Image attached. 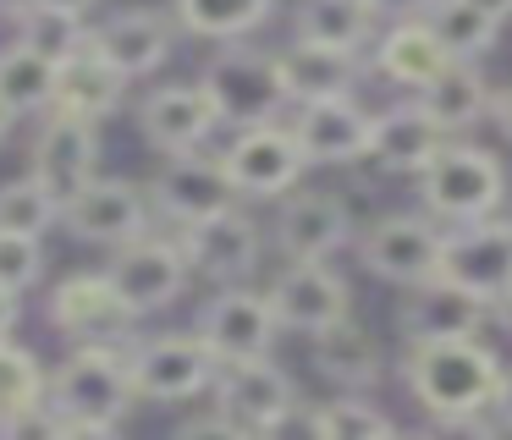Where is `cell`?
Returning <instances> with one entry per match:
<instances>
[{
    "label": "cell",
    "instance_id": "1",
    "mask_svg": "<svg viewBox=\"0 0 512 440\" xmlns=\"http://www.w3.org/2000/svg\"><path fill=\"white\" fill-rule=\"evenodd\" d=\"M402 380L430 418H479L496 413L507 369L485 341H419L402 358Z\"/></svg>",
    "mask_w": 512,
    "mask_h": 440
},
{
    "label": "cell",
    "instance_id": "2",
    "mask_svg": "<svg viewBox=\"0 0 512 440\" xmlns=\"http://www.w3.org/2000/svg\"><path fill=\"white\" fill-rule=\"evenodd\" d=\"M419 204L424 215L446 220V226H474V220H496L507 204V165L501 154L479 149L468 138H452L419 176Z\"/></svg>",
    "mask_w": 512,
    "mask_h": 440
},
{
    "label": "cell",
    "instance_id": "3",
    "mask_svg": "<svg viewBox=\"0 0 512 440\" xmlns=\"http://www.w3.org/2000/svg\"><path fill=\"white\" fill-rule=\"evenodd\" d=\"M133 402V341L127 347H78L50 374V407L67 424H116Z\"/></svg>",
    "mask_w": 512,
    "mask_h": 440
},
{
    "label": "cell",
    "instance_id": "4",
    "mask_svg": "<svg viewBox=\"0 0 512 440\" xmlns=\"http://www.w3.org/2000/svg\"><path fill=\"white\" fill-rule=\"evenodd\" d=\"M199 83L210 88L221 121L237 132L270 127V121H281V110L292 105L287 77H281V55L254 50V44H226V50L204 66Z\"/></svg>",
    "mask_w": 512,
    "mask_h": 440
},
{
    "label": "cell",
    "instance_id": "5",
    "mask_svg": "<svg viewBox=\"0 0 512 440\" xmlns=\"http://www.w3.org/2000/svg\"><path fill=\"white\" fill-rule=\"evenodd\" d=\"M221 358L199 330H166V336L133 341V391L138 402H193L215 391Z\"/></svg>",
    "mask_w": 512,
    "mask_h": 440
},
{
    "label": "cell",
    "instance_id": "6",
    "mask_svg": "<svg viewBox=\"0 0 512 440\" xmlns=\"http://www.w3.org/2000/svg\"><path fill=\"white\" fill-rule=\"evenodd\" d=\"M358 259L369 275L391 286H430L446 275V226H435L430 215H380L358 242Z\"/></svg>",
    "mask_w": 512,
    "mask_h": 440
},
{
    "label": "cell",
    "instance_id": "7",
    "mask_svg": "<svg viewBox=\"0 0 512 440\" xmlns=\"http://www.w3.org/2000/svg\"><path fill=\"white\" fill-rule=\"evenodd\" d=\"M50 330L72 347H127L133 341V314L105 281V270H83L50 292Z\"/></svg>",
    "mask_w": 512,
    "mask_h": 440
},
{
    "label": "cell",
    "instance_id": "8",
    "mask_svg": "<svg viewBox=\"0 0 512 440\" xmlns=\"http://www.w3.org/2000/svg\"><path fill=\"white\" fill-rule=\"evenodd\" d=\"M221 160H226V171H232L243 198H292L303 171H309V154H303L292 121H270V127L237 132Z\"/></svg>",
    "mask_w": 512,
    "mask_h": 440
},
{
    "label": "cell",
    "instance_id": "9",
    "mask_svg": "<svg viewBox=\"0 0 512 440\" xmlns=\"http://www.w3.org/2000/svg\"><path fill=\"white\" fill-rule=\"evenodd\" d=\"M199 336L210 341L221 369L226 363L270 358V347H276V336H281L276 303H270V292H254V286H221L199 314Z\"/></svg>",
    "mask_w": 512,
    "mask_h": 440
},
{
    "label": "cell",
    "instance_id": "10",
    "mask_svg": "<svg viewBox=\"0 0 512 440\" xmlns=\"http://www.w3.org/2000/svg\"><path fill=\"white\" fill-rule=\"evenodd\" d=\"M188 275L193 270H188L182 242H166V237H138V242H127V248H116L111 264H105V281L116 286V297L127 303L133 319L160 314L166 303H177Z\"/></svg>",
    "mask_w": 512,
    "mask_h": 440
},
{
    "label": "cell",
    "instance_id": "11",
    "mask_svg": "<svg viewBox=\"0 0 512 440\" xmlns=\"http://www.w3.org/2000/svg\"><path fill=\"white\" fill-rule=\"evenodd\" d=\"M237 182L226 171V160H204V154H182V160H166L155 176H149V204L155 215H166L171 226H199V220H215L226 209H237Z\"/></svg>",
    "mask_w": 512,
    "mask_h": 440
},
{
    "label": "cell",
    "instance_id": "12",
    "mask_svg": "<svg viewBox=\"0 0 512 440\" xmlns=\"http://www.w3.org/2000/svg\"><path fill=\"white\" fill-rule=\"evenodd\" d=\"M149 215H155V204H149L144 187L122 182V176H94V182L67 204V220H61V226L78 242H89V248L116 253V248H127V242L149 237Z\"/></svg>",
    "mask_w": 512,
    "mask_h": 440
},
{
    "label": "cell",
    "instance_id": "13",
    "mask_svg": "<svg viewBox=\"0 0 512 440\" xmlns=\"http://www.w3.org/2000/svg\"><path fill=\"white\" fill-rule=\"evenodd\" d=\"M215 127H221V110H215V99L204 83H166L138 105V132H144V143L160 149L166 160L199 154Z\"/></svg>",
    "mask_w": 512,
    "mask_h": 440
},
{
    "label": "cell",
    "instance_id": "14",
    "mask_svg": "<svg viewBox=\"0 0 512 440\" xmlns=\"http://www.w3.org/2000/svg\"><path fill=\"white\" fill-rule=\"evenodd\" d=\"M446 281L496 308L512 292V220L446 226Z\"/></svg>",
    "mask_w": 512,
    "mask_h": 440
},
{
    "label": "cell",
    "instance_id": "15",
    "mask_svg": "<svg viewBox=\"0 0 512 440\" xmlns=\"http://www.w3.org/2000/svg\"><path fill=\"white\" fill-rule=\"evenodd\" d=\"M270 303H276L281 330H298V336H320V330L353 319V292L331 264H287V270L270 281Z\"/></svg>",
    "mask_w": 512,
    "mask_h": 440
},
{
    "label": "cell",
    "instance_id": "16",
    "mask_svg": "<svg viewBox=\"0 0 512 440\" xmlns=\"http://www.w3.org/2000/svg\"><path fill=\"white\" fill-rule=\"evenodd\" d=\"M182 253H188V270L204 275L215 286H243L248 275L259 270V226L248 209H226L215 220H199V226L182 231Z\"/></svg>",
    "mask_w": 512,
    "mask_h": 440
},
{
    "label": "cell",
    "instance_id": "17",
    "mask_svg": "<svg viewBox=\"0 0 512 440\" xmlns=\"http://www.w3.org/2000/svg\"><path fill=\"white\" fill-rule=\"evenodd\" d=\"M347 237H353V215H347L342 193L298 187L292 198H281L276 248L287 253V264H325Z\"/></svg>",
    "mask_w": 512,
    "mask_h": 440
},
{
    "label": "cell",
    "instance_id": "18",
    "mask_svg": "<svg viewBox=\"0 0 512 440\" xmlns=\"http://www.w3.org/2000/svg\"><path fill=\"white\" fill-rule=\"evenodd\" d=\"M94 165H100V127L50 110V121L34 138V154H28V176L45 182L61 204H72L94 182Z\"/></svg>",
    "mask_w": 512,
    "mask_h": 440
},
{
    "label": "cell",
    "instance_id": "19",
    "mask_svg": "<svg viewBox=\"0 0 512 440\" xmlns=\"http://www.w3.org/2000/svg\"><path fill=\"white\" fill-rule=\"evenodd\" d=\"M397 319H402L408 347H419V341H479L485 325L496 319V308L441 275V281H430V286H413Z\"/></svg>",
    "mask_w": 512,
    "mask_h": 440
},
{
    "label": "cell",
    "instance_id": "20",
    "mask_svg": "<svg viewBox=\"0 0 512 440\" xmlns=\"http://www.w3.org/2000/svg\"><path fill=\"white\" fill-rule=\"evenodd\" d=\"M292 132H298L309 165H358V160H369V132H375V116H369L353 94L314 99V105H298Z\"/></svg>",
    "mask_w": 512,
    "mask_h": 440
},
{
    "label": "cell",
    "instance_id": "21",
    "mask_svg": "<svg viewBox=\"0 0 512 440\" xmlns=\"http://www.w3.org/2000/svg\"><path fill=\"white\" fill-rule=\"evenodd\" d=\"M446 132L424 116L419 99H397V105L375 110V132H369V160L391 176H413L419 182L430 171V160L446 149Z\"/></svg>",
    "mask_w": 512,
    "mask_h": 440
},
{
    "label": "cell",
    "instance_id": "22",
    "mask_svg": "<svg viewBox=\"0 0 512 440\" xmlns=\"http://www.w3.org/2000/svg\"><path fill=\"white\" fill-rule=\"evenodd\" d=\"M215 402H221L226 418H237L243 429H265L270 418H281L292 402H298V385L281 369L276 358H254V363H226L221 380H215Z\"/></svg>",
    "mask_w": 512,
    "mask_h": 440
},
{
    "label": "cell",
    "instance_id": "23",
    "mask_svg": "<svg viewBox=\"0 0 512 440\" xmlns=\"http://www.w3.org/2000/svg\"><path fill=\"white\" fill-rule=\"evenodd\" d=\"M94 50L116 66V72L133 83V77H149L171 61V22L149 6H133V11H116L94 28Z\"/></svg>",
    "mask_w": 512,
    "mask_h": 440
},
{
    "label": "cell",
    "instance_id": "24",
    "mask_svg": "<svg viewBox=\"0 0 512 440\" xmlns=\"http://www.w3.org/2000/svg\"><path fill=\"white\" fill-rule=\"evenodd\" d=\"M281 55V77H287L292 105H314V99H342L353 94L364 55L358 50H336V44H314V39H292Z\"/></svg>",
    "mask_w": 512,
    "mask_h": 440
},
{
    "label": "cell",
    "instance_id": "25",
    "mask_svg": "<svg viewBox=\"0 0 512 440\" xmlns=\"http://www.w3.org/2000/svg\"><path fill=\"white\" fill-rule=\"evenodd\" d=\"M446 66H452V55H446V44L430 33V22H424V17H408V22L380 28V39H375V72L391 77L397 88L419 94V88H430Z\"/></svg>",
    "mask_w": 512,
    "mask_h": 440
},
{
    "label": "cell",
    "instance_id": "26",
    "mask_svg": "<svg viewBox=\"0 0 512 440\" xmlns=\"http://www.w3.org/2000/svg\"><path fill=\"white\" fill-rule=\"evenodd\" d=\"M127 99V77L105 61L100 50H78L72 61H61V83H56V116H78V121H111Z\"/></svg>",
    "mask_w": 512,
    "mask_h": 440
},
{
    "label": "cell",
    "instance_id": "27",
    "mask_svg": "<svg viewBox=\"0 0 512 440\" xmlns=\"http://www.w3.org/2000/svg\"><path fill=\"white\" fill-rule=\"evenodd\" d=\"M314 369H320L336 391H369V385H380V374H386V352H380V341L369 325L342 319V325L314 336Z\"/></svg>",
    "mask_w": 512,
    "mask_h": 440
},
{
    "label": "cell",
    "instance_id": "28",
    "mask_svg": "<svg viewBox=\"0 0 512 440\" xmlns=\"http://www.w3.org/2000/svg\"><path fill=\"white\" fill-rule=\"evenodd\" d=\"M413 99H419L424 116H430L446 138H452V132H468L474 121H485V116H496V88H490L485 72L468 66V61H452L430 88H419Z\"/></svg>",
    "mask_w": 512,
    "mask_h": 440
},
{
    "label": "cell",
    "instance_id": "29",
    "mask_svg": "<svg viewBox=\"0 0 512 440\" xmlns=\"http://www.w3.org/2000/svg\"><path fill=\"white\" fill-rule=\"evenodd\" d=\"M292 39L336 44V50H364L380 39V6L375 0H303Z\"/></svg>",
    "mask_w": 512,
    "mask_h": 440
},
{
    "label": "cell",
    "instance_id": "30",
    "mask_svg": "<svg viewBox=\"0 0 512 440\" xmlns=\"http://www.w3.org/2000/svg\"><path fill=\"white\" fill-rule=\"evenodd\" d=\"M177 28L204 44H243L276 11V0H171Z\"/></svg>",
    "mask_w": 512,
    "mask_h": 440
},
{
    "label": "cell",
    "instance_id": "31",
    "mask_svg": "<svg viewBox=\"0 0 512 440\" xmlns=\"http://www.w3.org/2000/svg\"><path fill=\"white\" fill-rule=\"evenodd\" d=\"M56 83H61V66L45 61L39 50L28 44H6L0 50V99L17 121L39 116V110H56Z\"/></svg>",
    "mask_w": 512,
    "mask_h": 440
},
{
    "label": "cell",
    "instance_id": "32",
    "mask_svg": "<svg viewBox=\"0 0 512 440\" xmlns=\"http://www.w3.org/2000/svg\"><path fill=\"white\" fill-rule=\"evenodd\" d=\"M424 22H430V33L446 44V55H452V61H468V66H474L479 55H490L501 39V22L485 17L474 0H430V6H424Z\"/></svg>",
    "mask_w": 512,
    "mask_h": 440
},
{
    "label": "cell",
    "instance_id": "33",
    "mask_svg": "<svg viewBox=\"0 0 512 440\" xmlns=\"http://www.w3.org/2000/svg\"><path fill=\"white\" fill-rule=\"evenodd\" d=\"M61 220H67V204H61L45 182H34V176H17V182L0 187V231L45 242Z\"/></svg>",
    "mask_w": 512,
    "mask_h": 440
},
{
    "label": "cell",
    "instance_id": "34",
    "mask_svg": "<svg viewBox=\"0 0 512 440\" xmlns=\"http://www.w3.org/2000/svg\"><path fill=\"white\" fill-rule=\"evenodd\" d=\"M94 28H83V17H72V11H56V6H34L23 22H17V44H28V50H39L45 61H72L78 50H89Z\"/></svg>",
    "mask_w": 512,
    "mask_h": 440
},
{
    "label": "cell",
    "instance_id": "35",
    "mask_svg": "<svg viewBox=\"0 0 512 440\" xmlns=\"http://www.w3.org/2000/svg\"><path fill=\"white\" fill-rule=\"evenodd\" d=\"M39 402H50V380H45V369H39L34 347L0 341V424L28 413V407H39Z\"/></svg>",
    "mask_w": 512,
    "mask_h": 440
},
{
    "label": "cell",
    "instance_id": "36",
    "mask_svg": "<svg viewBox=\"0 0 512 440\" xmlns=\"http://www.w3.org/2000/svg\"><path fill=\"white\" fill-rule=\"evenodd\" d=\"M325 429H331V440H380L391 429V418L380 413L369 396L347 391V396H336V402H325Z\"/></svg>",
    "mask_w": 512,
    "mask_h": 440
},
{
    "label": "cell",
    "instance_id": "37",
    "mask_svg": "<svg viewBox=\"0 0 512 440\" xmlns=\"http://www.w3.org/2000/svg\"><path fill=\"white\" fill-rule=\"evenodd\" d=\"M39 275H45V242L0 231V286L23 297L28 286H39Z\"/></svg>",
    "mask_w": 512,
    "mask_h": 440
},
{
    "label": "cell",
    "instance_id": "38",
    "mask_svg": "<svg viewBox=\"0 0 512 440\" xmlns=\"http://www.w3.org/2000/svg\"><path fill=\"white\" fill-rule=\"evenodd\" d=\"M254 440H331V429H325V407H314V402L298 396V402H292L281 418H270Z\"/></svg>",
    "mask_w": 512,
    "mask_h": 440
},
{
    "label": "cell",
    "instance_id": "39",
    "mask_svg": "<svg viewBox=\"0 0 512 440\" xmlns=\"http://www.w3.org/2000/svg\"><path fill=\"white\" fill-rule=\"evenodd\" d=\"M61 435H67V418L50 402H39V407H28V413L0 424V440H61Z\"/></svg>",
    "mask_w": 512,
    "mask_h": 440
},
{
    "label": "cell",
    "instance_id": "40",
    "mask_svg": "<svg viewBox=\"0 0 512 440\" xmlns=\"http://www.w3.org/2000/svg\"><path fill=\"white\" fill-rule=\"evenodd\" d=\"M419 440H507V429L496 424V418H430V424L419 429Z\"/></svg>",
    "mask_w": 512,
    "mask_h": 440
},
{
    "label": "cell",
    "instance_id": "41",
    "mask_svg": "<svg viewBox=\"0 0 512 440\" xmlns=\"http://www.w3.org/2000/svg\"><path fill=\"white\" fill-rule=\"evenodd\" d=\"M177 440H254V429H243L237 418H226V413H210V418H193V424H182Z\"/></svg>",
    "mask_w": 512,
    "mask_h": 440
},
{
    "label": "cell",
    "instance_id": "42",
    "mask_svg": "<svg viewBox=\"0 0 512 440\" xmlns=\"http://www.w3.org/2000/svg\"><path fill=\"white\" fill-rule=\"evenodd\" d=\"M23 325V297L0 286V341H12V330Z\"/></svg>",
    "mask_w": 512,
    "mask_h": 440
},
{
    "label": "cell",
    "instance_id": "43",
    "mask_svg": "<svg viewBox=\"0 0 512 440\" xmlns=\"http://www.w3.org/2000/svg\"><path fill=\"white\" fill-rule=\"evenodd\" d=\"M375 6H380V17L408 22V17H424V6H430V0H375Z\"/></svg>",
    "mask_w": 512,
    "mask_h": 440
},
{
    "label": "cell",
    "instance_id": "44",
    "mask_svg": "<svg viewBox=\"0 0 512 440\" xmlns=\"http://www.w3.org/2000/svg\"><path fill=\"white\" fill-rule=\"evenodd\" d=\"M61 440H122V429L116 424H67Z\"/></svg>",
    "mask_w": 512,
    "mask_h": 440
},
{
    "label": "cell",
    "instance_id": "45",
    "mask_svg": "<svg viewBox=\"0 0 512 440\" xmlns=\"http://www.w3.org/2000/svg\"><path fill=\"white\" fill-rule=\"evenodd\" d=\"M496 424L512 435V369H507V380H501V396H496Z\"/></svg>",
    "mask_w": 512,
    "mask_h": 440
},
{
    "label": "cell",
    "instance_id": "46",
    "mask_svg": "<svg viewBox=\"0 0 512 440\" xmlns=\"http://www.w3.org/2000/svg\"><path fill=\"white\" fill-rule=\"evenodd\" d=\"M496 127H501V132H507V138H512V83H507V88H501V94H496Z\"/></svg>",
    "mask_w": 512,
    "mask_h": 440
},
{
    "label": "cell",
    "instance_id": "47",
    "mask_svg": "<svg viewBox=\"0 0 512 440\" xmlns=\"http://www.w3.org/2000/svg\"><path fill=\"white\" fill-rule=\"evenodd\" d=\"M28 11H34V0H0V17L12 22V28H17V22L28 17Z\"/></svg>",
    "mask_w": 512,
    "mask_h": 440
},
{
    "label": "cell",
    "instance_id": "48",
    "mask_svg": "<svg viewBox=\"0 0 512 440\" xmlns=\"http://www.w3.org/2000/svg\"><path fill=\"white\" fill-rule=\"evenodd\" d=\"M34 6H56V11H72V17H83V11H94L100 0H34Z\"/></svg>",
    "mask_w": 512,
    "mask_h": 440
},
{
    "label": "cell",
    "instance_id": "49",
    "mask_svg": "<svg viewBox=\"0 0 512 440\" xmlns=\"http://www.w3.org/2000/svg\"><path fill=\"white\" fill-rule=\"evenodd\" d=\"M485 17H496V22H512V0H474Z\"/></svg>",
    "mask_w": 512,
    "mask_h": 440
},
{
    "label": "cell",
    "instance_id": "50",
    "mask_svg": "<svg viewBox=\"0 0 512 440\" xmlns=\"http://www.w3.org/2000/svg\"><path fill=\"white\" fill-rule=\"evenodd\" d=\"M496 319H501V330H507V336H512V292H507V297H501V303H496Z\"/></svg>",
    "mask_w": 512,
    "mask_h": 440
},
{
    "label": "cell",
    "instance_id": "51",
    "mask_svg": "<svg viewBox=\"0 0 512 440\" xmlns=\"http://www.w3.org/2000/svg\"><path fill=\"white\" fill-rule=\"evenodd\" d=\"M12 127H17V116L6 110V99H0V143H6V132H12Z\"/></svg>",
    "mask_w": 512,
    "mask_h": 440
},
{
    "label": "cell",
    "instance_id": "52",
    "mask_svg": "<svg viewBox=\"0 0 512 440\" xmlns=\"http://www.w3.org/2000/svg\"><path fill=\"white\" fill-rule=\"evenodd\" d=\"M380 440H419V435H402V429H386Z\"/></svg>",
    "mask_w": 512,
    "mask_h": 440
}]
</instances>
